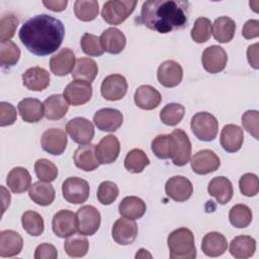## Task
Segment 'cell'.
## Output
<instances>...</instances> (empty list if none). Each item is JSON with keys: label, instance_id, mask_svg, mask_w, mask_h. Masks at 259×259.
I'll use <instances>...</instances> for the list:
<instances>
[{"label": "cell", "instance_id": "cell-1", "mask_svg": "<svg viewBox=\"0 0 259 259\" xmlns=\"http://www.w3.org/2000/svg\"><path fill=\"white\" fill-rule=\"evenodd\" d=\"M18 35L27 51L44 57L55 53L61 47L65 27L61 20L48 14H39L26 20Z\"/></svg>", "mask_w": 259, "mask_h": 259}, {"label": "cell", "instance_id": "cell-2", "mask_svg": "<svg viewBox=\"0 0 259 259\" xmlns=\"http://www.w3.org/2000/svg\"><path fill=\"white\" fill-rule=\"evenodd\" d=\"M189 2L179 0H149L143 3L136 21L149 29L168 33L187 25Z\"/></svg>", "mask_w": 259, "mask_h": 259}, {"label": "cell", "instance_id": "cell-3", "mask_svg": "<svg viewBox=\"0 0 259 259\" xmlns=\"http://www.w3.org/2000/svg\"><path fill=\"white\" fill-rule=\"evenodd\" d=\"M171 259H193L196 248L193 233L187 228H179L171 232L167 238Z\"/></svg>", "mask_w": 259, "mask_h": 259}, {"label": "cell", "instance_id": "cell-4", "mask_svg": "<svg viewBox=\"0 0 259 259\" xmlns=\"http://www.w3.org/2000/svg\"><path fill=\"white\" fill-rule=\"evenodd\" d=\"M190 127L193 135L198 140L210 142L217 138L219 132V121L211 113L201 111L192 116Z\"/></svg>", "mask_w": 259, "mask_h": 259}, {"label": "cell", "instance_id": "cell-5", "mask_svg": "<svg viewBox=\"0 0 259 259\" xmlns=\"http://www.w3.org/2000/svg\"><path fill=\"white\" fill-rule=\"evenodd\" d=\"M137 1L132 0H111L103 4L101 16L105 22L118 25L123 22L135 10Z\"/></svg>", "mask_w": 259, "mask_h": 259}, {"label": "cell", "instance_id": "cell-6", "mask_svg": "<svg viewBox=\"0 0 259 259\" xmlns=\"http://www.w3.org/2000/svg\"><path fill=\"white\" fill-rule=\"evenodd\" d=\"M63 197L70 203L85 202L90 193L89 183L80 177H69L62 184Z\"/></svg>", "mask_w": 259, "mask_h": 259}, {"label": "cell", "instance_id": "cell-7", "mask_svg": "<svg viewBox=\"0 0 259 259\" xmlns=\"http://www.w3.org/2000/svg\"><path fill=\"white\" fill-rule=\"evenodd\" d=\"M76 218L78 232L84 236L94 235L100 227L101 215L93 205L81 206L76 212Z\"/></svg>", "mask_w": 259, "mask_h": 259}, {"label": "cell", "instance_id": "cell-8", "mask_svg": "<svg viewBox=\"0 0 259 259\" xmlns=\"http://www.w3.org/2000/svg\"><path fill=\"white\" fill-rule=\"evenodd\" d=\"M66 131L71 139L79 145H88L94 138V126L85 117H74L66 124Z\"/></svg>", "mask_w": 259, "mask_h": 259}, {"label": "cell", "instance_id": "cell-9", "mask_svg": "<svg viewBox=\"0 0 259 259\" xmlns=\"http://www.w3.org/2000/svg\"><path fill=\"white\" fill-rule=\"evenodd\" d=\"M127 91L126 79L120 74H111L105 77L101 83L100 92L104 99L108 101L120 100Z\"/></svg>", "mask_w": 259, "mask_h": 259}, {"label": "cell", "instance_id": "cell-10", "mask_svg": "<svg viewBox=\"0 0 259 259\" xmlns=\"http://www.w3.org/2000/svg\"><path fill=\"white\" fill-rule=\"evenodd\" d=\"M190 165L193 172L196 174L206 175L219 169L221 160L212 150L204 149L196 152L193 155L190 160Z\"/></svg>", "mask_w": 259, "mask_h": 259}, {"label": "cell", "instance_id": "cell-11", "mask_svg": "<svg viewBox=\"0 0 259 259\" xmlns=\"http://www.w3.org/2000/svg\"><path fill=\"white\" fill-rule=\"evenodd\" d=\"M63 96L67 102L73 106H79L87 103L92 96L91 83L74 80L70 82L64 89Z\"/></svg>", "mask_w": 259, "mask_h": 259}, {"label": "cell", "instance_id": "cell-12", "mask_svg": "<svg viewBox=\"0 0 259 259\" xmlns=\"http://www.w3.org/2000/svg\"><path fill=\"white\" fill-rule=\"evenodd\" d=\"M228 55L220 46L207 47L201 56V63L204 70L210 74L222 72L227 65Z\"/></svg>", "mask_w": 259, "mask_h": 259}, {"label": "cell", "instance_id": "cell-13", "mask_svg": "<svg viewBox=\"0 0 259 259\" xmlns=\"http://www.w3.org/2000/svg\"><path fill=\"white\" fill-rule=\"evenodd\" d=\"M53 232L59 238H67L78 231L76 213L69 209H61L55 213L52 221Z\"/></svg>", "mask_w": 259, "mask_h": 259}, {"label": "cell", "instance_id": "cell-14", "mask_svg": "<svg viewBox=\"0 0 259 259\" xmlns=\"http://www.w3.org/2000/svg\"><path fill=\"white\" fill-rule=\"evenodd\" d=\"M159 83L167 88H173L179 85L183 78V70L179 63L173 60L163 62L157 70Z\"/></svg>", "mask_w": 259, "mask_h": 259}, {"label": "cell", "instance_id": "cell-15", "mask_svg": "<svg viewBox=\"0 0 259 259\" xmlns=\"http://www.w3.org/2000/svg\"><path fill=\"white\" fill-rule=\"evenodd\" d=\"M166 194L177 202H183L190 198L193 192V186L189 179L184 176H173L165 184Z\"/></svg>", "mask_w": 259, "mask_h": 259}, {"label": "cell", "instance_id": "cell-16", "mask_svg": "<svg viewBox=\"0 0 259 259\" xmlns=\"http://www.w3.org/2000/svg\"><path fill=\"white\" fill-rule=\"evenodd\" d=\"M67 135L61 128H49L47 130L41 138L40 145L44 151L51 155L59 156L62 155L67 146Z\"/></svg>", "mask_w": 259, "mask_h": 259}, {"label": "cell", "instance_id": "cell-17", "mask_svg": "<svg viewBox=\"0 0 259 259\" xmlns=\"http://www.w3.org/2000/svg\"><path fill=\"white\" fill-rule=\"evenodd\" d=\"M123 121L122 113L115 108H101L93 116V122L101 132H115Z\"/></svg>", "mask_w": 259, "mask_h": 259}, {"label": "cell", "instance_id": "cell-18", "mask_svg": "<svg viewBox=\"0 0 259 259\" xmlns=\"http://www.w3.org/2000/svg\"><path fill=\"white\" fill-rule=\"evenodd\" d=\"M111 236L118 245H130L138 236V226L134 220L120 218L113 224Z\"/></svg>", "mask_w": 259, "mask_h": 259}, {"label": "cell", "instance_id": "cell-19", "mask_svg": "<svg viewBox=\"0 0 259 259\" xmlns=\"http://www.w3.org/2000/svg\"><path fill=\"white\" fill-rule=\"evenodd\" d=\"M120 151V145L118 139L113 135L103 137L100 142L95 145V155L99 164H111L113 163Z\"/></svg>", "mask_w": 259, "mask_h": 259}, {"label": "cell", "instance_id": "cell-20", "mask_svg": "<svg viewBox=\"0 0 259 259\" xmlns=\"http://www.w3.org/2000/svg\"><path fill=\"white\" fill-rule=\"evenodd\" d=\"M75 64V55L69 48L61 49L50 60L51 71L57 76H66L67 74L72 73Z\"/></svg>", "mask_w": 259, "mask_h": 259}, {"label": "cell", "instance_id": "cell-21", "mask_svg": "<svg viewBox=\"0 0 259 259\" xmlns=\"http://www.w3.org/2000/svg\"><path fill=\"white\" fill-rule=\"evenodd\" d=\"M244 142V132L237 124H227L223 127L220 143L228 153H235L242 148Z\"/></svg>", "mask_w": 259, "mask_h": 259}, {"label": "cell", "instance_id": "cell-22", "mask_svg": "<svg viewBox=\"0 0 259 259\" xmlns=\"http://www.w3.org/2000/svg\"><path fill=\"white\" fill-rule=\"evenodd\" d=\"M99 39L103 51L112 55L121 53L126 44L125 35L116 27H109L105 29L101 33Z\"/></svg>", "mask_w": 259, "mask_h": 259}, {"label": "cell", "instance_id": "cell-23", "mask_svg": "<svg viewBox=\"0 0 259 259\" xmlns=\"http://www.w3.org/2000/svg\"><path fill=\"white\" fill-rule=\"evenodd\" d=\"M50 73L41 67H31L22 74L23 85L31 91H42L50 85Z\"/></svg>", "mask_w": 259, "mask_h": 259}, {"label": "cell", "instance_id": "cell-24", "mask_svg": "<svg viewBox=\"0 0 259 259\" xmlns=\"http://www.w3.org/2000/svg\"><path fill=\"white\" fill-rule=\"evenodd\" d=\"M135 103L144 110H152L161 103L162 96L160 92L151 85H141L134 95Z\"/></svg>", "mask_w": 259, "mask_h": 259}, {"label": "cell", "instance_id": "cell-25", "mask_svg": "<svg viewBox=\"0 0 259 259\" xmlns=\"http://www.w3.org/2000/svg\"><path fill=\"white\" fill-rule=\"evenodd\" d=\"M23 247L22 237L13 230H5L0 233V256L3 258L18 255Z\"/></svg>", "mask_w": 259, "mask_h": 259}, {"label": "cell", "instance_id": "cell-26", "mask_svg": "<svg viewBox=\"0 0 259 259\" xmlns=\"http://www.w3.org/2000/svg\"><path fill=\"white\" fill-rule=\"evenodd\" d=\"M207 192L213 196L220 204L228 203L234 194L232 182L225 176L213 177L207 186Z\"/></svg>", "mask_w": 259, "mask_h": 259}, {"label": "cell", "instance_id": "cell-27", "mask_svg": "<svg viewBox=\"0 0 259 259\" xmlns=\"http://www.w3.org/2000/svg\"><path fill=\"white\" fill-rule=\"evenodd\" d=\"M76 167L83 171H93L99 166L95 155V145H81L74 152L73 156Z\"/></svg>", "mask_w": 259, "mask_h": 259}, {"label": "cell", "instance_id": "cell-28", "mask_svg": "<svg viewBox=\"0 0 259 259\" xmlns=\"http://www.w3.org/2000/svg\"><path fill=\"white\" fill-rule=\"evenodd\" d=\"M172 135L176 140V151L171 160L174 165L181 167L189 162L191 156V143L186 133L180 128L174 130Z\"/></svg>", "mask_w": 259, "mask_h": 259}, {"label": "cell", "instance_id": "cell-29", "mask_svg": "<svg viewBox=\"0 0 259 259\" xmlns=\"http://www.w3.org/2000/svg\"><path fill=\"white\" fill-rule=\"evenodd\" d=\"M228 248L226 237L219 232H209L202 238L201 250L209 257H218L223 255Z\"/></svg>", "mask_w": 259, "mask_h": 259}, {"label": "cell", "instance_id": "cell-30", "mask_svg": "<svg viewBox=\"0 0 259 259\" xmlns=\"http://www.w3.org/2000/svg\"><path fill=\"white\" fill-rule=\"evenodd\" d=\"M42 104L44 115L46 118L51 120H58L63 118L69 109V103L61 94H54L49 96L45 99Z\"/></svg>", "mask_w": 259, "mask_h": 259}, {"label": "cell", "instance_id": "cell-31", "mask_svg": "<svg viewBox=\"0 0 259 259\" xmlns=\"http://www.w3.org/2000/svg\"><path fill=\"white\" fill-rule=\"evenodd\" d=\"M18 112L25 122H37L44 115V104L36 98H24L19 101Z\"/></svg>", "mask_w": 259, "mask_h": 259}, {"label": "cell", "instance_id": "cell-32", "mask_svg": "<svg viewBox=\"0 0 259 259\" xmlns=\"http://www.w3.org/2000/svg\"><path fill=\"white\" fill-rule=\"evenodd\" d=\"M256 251V241L251 236L241 235L235 237L230 243V253L239 259L250 258Z\"/></svg>", "mask_w": 259, "mask_h": 259}, {"label": "cell", "instance_id": "cell-33", "mask_svg": "<svg viewBox=\"0 0 259 259\" xmlns=\"http://www.w3.org/2000/svg\"><path fill=\"white\" fill-rule=\"evenodd\" d=\"M29 198L38 205L47 206L52 204L55 200V188L49 183L44 181L34 182L28 189Z\"/></svg>", "mask_w": 259, "mask_h": 259}, {"label": "cell", "instance_id": "cell-34", "mask_svg": "<svg viewBox=\"0 0 259 259\" xmlns=\"http://www.w3.org/2000/svg\"><path fill=\"white\" fill-rule=\"evenodd\" d=\"M6 183L13 193H22L29 189L31 176L25 168L15 167L8 173Z\"/></svg>", "mask_w": 259, "mask_h": 259}, {"label": "cell", "instance_id": "cell-35", "mask_svg": "<svg viewBox=\"0 0 259 259\" xmlns=\"http://www.w3.org/2000/svg\"><path fill=\"white\" fill-rule=\"evenodd\" d=\"M236 32L235 21L228 16H221L217 18L211 25V33L215 40L221 44L231 41Z\"/></svg>", "mask_w": 259, "mask_h": 259}, {"label": "cell", "instance_id": "cell-36", "mask_svg": "<svg viewBox=\"0 0 259 259\" xmlns=\"http://www.w3.org/2000/svg\"><path fill=\"white\" fill-rule=\"evenodd\" d=\"M152 152L159 159H172L176 151V140L173 135H159L152 141Z\"/></svg>", "mask_w": 259, "mask_h": 259}, {"label": "cell", "instance_id": "cell-37", "mask_svg": "<svg viewBox=\"0 0 259 259\" xmlns=\"http://www.w3.org/2000/svg\"><path fill=\"white\" fill-rule=\"evenodd\" d=\"M146 209V203L138 196H126L118 205L119 214L130 220L141 219L145 214Z\"/></svg>", "mask_w": 259, "mask_h": 259}, {"label": "cell", "instance_id": "cell-38", "mask_svg": "<svg viewBox=\"0 0 259 259\" xmlns=\"http://www.w3.org/2000/svg\"><path fill=\"white\" fill-rule=\"evenodd\" d=\"M71 74L75 80L91 83L98 74V66L91 58H80L76 61Z\"/></svg>", "mask_w": 259, "mask_h": 259}, {"label": "cell", "instance_id": "cell-39", "mask_svg": "<svg viewBox=\"0 0 259 259\" xmlns=\"http://www.w3.org/2000/svg\"><path fill=\"white\" fill-rule=\"evenodd\" d=\"M64 249L68 256L73 258H79L83 257L87 254L89 250V242L87 238L80 234H73L69 237H67L65 243H64Z\"/></svg>", "mask_w": 259, "mask_h": 259}, {"label": "cell", "instance_id": "cell-40", "mask_svg": "<svg viewBox=\"0 0 259 259\" xmlns=\"http://www.w3.org/2000/svg\"><path fill=\"white\" fill-rule=\"evenodd\" d=\"M124 168L131 173H141L149 164L150 160L146 153L141 149L131 150L124 158Z\"/></svg>", "mask_w": 259, "mask_h": 259}, {"label": "cell", "instance_id": "cell-41", "mask_svg": "<svg viewBox=\"0 0 259 259\" xmlns=\"http://www.w3.org/2000/svg\"><path fill=\"white\" fill-rule=\"evenodd\" d=\"M21 225L23 230L30 236L37 237L45 230L42 217L34 210H26L21 215Z\"/></svg>", "mask_w": 259, "mask_h": 259}, {"label": "cell", "instance_id": "cell-42", "mask_svg": "<svg viewBox=\"0 0 259 259\" xmlns=\"http://www.w3.org/2000/svg\"><path fill=\"white\" fill-rule=\"evenodd\" d=\"M252 210L246 204H235L229 211L230 223L238 229L247 228L252 222Z\"/></svg>", "mask_w": 259, "mask_h": 259}, {"label": "cell", "instance_id": "cell-43", "mask_svg": "<svg viewBox=\"0 0 259 259\" xmlns=\"http://www.w3.org/2000/svg\"><path fill=\"white\" fill-rule=\"evenodd\" d=\"M99 11L98 2L95 0H77L74 3V13L81 21L94 20Z\"/></svg>", "mask_w": 259, "mask_h": 259}, {"label": "cell", "instance_id": "cell-44", "mask_svg": "<svg viewBox=\"0 0 259 259\" xmlns=\"http://www.w3.org/2000/svg\"><path fill=\"white\" fill-rule=\"evenodd\" d=\"M184 113L185 108L183 105L179 103H168L161 109L160 119L164 124L174 126L182 120Z\"/></svg>", "mask_w": 259, "mask_h": 259}, {"label": "cell", "instance_id": "cell-45", "mask_svg": "<svg viewBox=\"0 0 259 259\" xmlns=\"http://www.w3.org/2000/svg\"><path fill=\"white\" fill-rule=\"evenodd\" d=\"M20 57V50L11 40L1 42L0 46V64L2 68L8 69L16 65Z\"/></svg>", "mask_w": 259, "mask_h": 259}, {"label": "cell", "instance_id": "cell-46", "mask_svg": "<svg viewBox=\"0 0 259 259\" xmlns=\"http://www.w3.org/2000/svg\"><path fill=\"white\" fill-rule=\"evenodd\" d=\"M34 172L39 181L52 182L58 176L57 166L48 159L41 158L35 161L34 163Z\"/></svg>", "mask_w": 259, "mask_h": 259}, {"label": "cell", "instance_id": "cell-47", "mask_svg": "<svg viewBox=\"0 0 259 259\" xmlns=\"http://www.w3.org/2000/svg\"><path fill=\"white\" fill-rule=\"evenodd\" d=\"M191 38L197 44H203L210 38L211 22L206 17H198L190 31Z\"/></svg>", "mask_w": 259, "mask_h": 259}, {"label": "cell", "instance_id": "cell-48", "mask_svg": "<svg viewBox=\"0 0 259 259\" xmlns=\"http://www.w3.org/2000/svg\"><path fill=\"white\" fill-rule=\"evenodd\" d=\"M80 45L83 53L90 57H99L104 53L99 37L92 33H84L81 37Z\"/></svg>", "mask_w": 259, "mask_h": 259}, {"label": "cell", "instance_id": "cell-49", "mask_svg": "<svg viewBox=\"0 0 259 259\" xmlns=\"http://www.w3.org/2000/svg\"><path fill=\"white\" fill-rule=\"evenodd\" d=\"M118 196V187L112 181H103L97 189V199L103 205L111 204Z\"/></svg>", "mask_w": 259, "mask_h": 259}, {"label": "cell", "instance_id": "cell-50", "mask_svg": "<svg viewBox=\"0 0 259 259\" xmlns=\"http://www.w3.org/2000/svg\"><path fill=\"white\" fill-rule=\"evenodd\" d=\"M19 19L14 14H7L1 17L0 20V40L1 42L8 41L14 36L18 26Z\"/></svg>", "mask_w": 259, "mask_h": 259}, {"label": "cell", "instance_id": "cell-51", "mask_svg": "<svg viewBox=\"0 0 259 259\" xmlns=\"http://www.w3.org/2000/svg\"><path fill=\"white\" fill-rule=\"evenodd\" d=\"M239 188L243 195L251 197L255 196L259 191L258 176L254 173H246L239 180Z\"/></svg>", "mask_w": 259, "mask_h": 259}, {"label": "cell", "instance_id": "cell-52", "mask_svg": "<svg viewBox=\"0 0 259 259\" xmlns=\"http://www.w3.org/2000/svg\"><path fill=\"white\" fill-rule=\"evenodd\" d=\"M243 127L258 140L259 128V112L257 110H247L242 116Z\"/></svg>", "mask_w": 259, "mask_h": 259}, {"label": "cell", "instance_id": "cell-53", "mask_svg": "<svg viewBox=\"0 0 259 259\" xmlns=\"http://www.w3.org/2000/svg\"><path fill=\"white\" fill-rule=\"evenodd\" d=\"M17 113L15 107L9 103L2 101L0 103V125H11L16 121Z\"/></svg>", "mask_w": 259, "mask_h": 259}, {"label": "cell", "instance_id": "cell-54", "mask_svg": "<svg viewBox=\"0 0 259 259\" xmlns=\"http://www.w3.org/2000/svg\"><path fill=\"white\" fill-rule=\"evenodd\" d=\"M58 257L57 249L49 243L40 244L34 251V259H56Z\"/></svg>", "mask_w": 259, "mask_h": 259}, {"label": "cell", "instance_id": "cell-55", "mask_svg": "<svg viewBox=\"0 0 259 259\" xmlns=\"http://www.w3.org/2000/svg\"><path fill=\"white\" fill-rule=\"evenodd\" d=\"M242 35L246 39L257 37L259 35V21L257 19H250L246 21L242 29Z\"/></svg>", "mask_w": 259, "mask_h": 259}, {"label": "cell", "instance_id": "cell-56", "mask_svg": "<svg viewBox=\"0 0 259 259\" xmlns=\"http://www.w3.org/2000/svg\"><path fill=\"white\" fill-rule=\"evenodd\" d=\"M258 44H254L252 46L248 47L247 50V59L250 64L254 69H258Z\"/></svg>", "mask_w": 259, "mask_h": 259}, {"label": "cell", "instance_id": "cell-57", "mask_svg": "<svg viewBox=\"0 0 259 259\" xmlns=\"http://www.w3.org/2000/svg\"><path fill=\"white\" fill-rule=\"evenodd\" d=\"M42 4L50 10L55 12H61L66 9L68 5L67 0H57V1H42Z\"/></svg>", "mask_w": 259, "mask_h": 259}, {"label": "cell", "instance_id": "cell-58", "mask_svg": "<svg viewBox=\"0 0 259 259\" xmlns=\"http://www.w3.org/2000/svg\"><path fill=\"white\" fill-rule=\"evenodd\" d=\"M1 190H2V201H3V207H2V211L4 212L5 209L9 206L10 204V193L6 191V189L1 186Z\"/></svg>", "mask_w": 259, "mask_h": 259}, {"label": "cell", "instance_id": "cell-59", "mask_svg": "<svg viewBox=\"0 0 259 259\" xmlns=\"http://www.w3.org/2000/svg\"><path fill=\"white\" fill-rule=\"evenodd\" d=\"M147 256H148L149 258L152 257V255L149 254V253L147 252V250H145V249H140L139 252L136 254V258H145V257H147Z\"/></svg>", "mask_w": 259, "mask_h": 259}]
</instances>
